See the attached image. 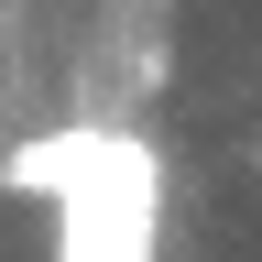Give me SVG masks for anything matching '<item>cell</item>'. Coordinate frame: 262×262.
<instances>
[{
  "label": "cell",
  "mask_w": 262,
  "mask_h": 262,
  "mask_svg": "<svg viewBox=\"0 0 262 262\" xmlns=\"http://www.w3.org/2000/svg\"><path fill=\"white\" fill-rule=\"evenodd\" d=\"M11 196H55V262H153L164 251V153L142 131H33L0 164Z\"/></svg>",
  "instance_id": "6da1fadb"
}]
</instances>
